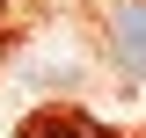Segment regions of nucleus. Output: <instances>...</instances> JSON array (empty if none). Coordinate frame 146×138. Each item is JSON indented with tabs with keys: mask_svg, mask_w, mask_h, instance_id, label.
<instances>
[{
	"mask_svg": "<svg viewBox=\"0 0 146 138\" xmlns=\"http://www.w3.org/2000/svg\"><path fill=\"white\" fill-rule=\"evenodd\" d=\"M110 58H117V73L146 80V0H117L110 7Z\"/></svg>",
	"mask_w": 146,
	"mask_h": 138,
	"instance_id": "obj_1",
	"label": "nucleus"
}]
</instances>
